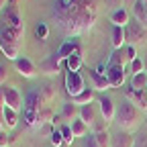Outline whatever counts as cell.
<instances>
[{"mask_svg":"<svg viewBox=\"0 0 147 147\" xmlns=\"http://www.w3.org/2000/svg\"><path fill=\"white\" fill-rule=\"evenodd\" d=\"M53 21L65 37L84 35L98 18L96 0H53Z\"/></svg>","mask_w":147,"mask_h":147,"instance_id":"obj_1","label":"cell"},{"mask_svg":"<svg viewBox=\"0 0 147 147\" xmlns=\"http://www.w3.org/2000/svg\"><path fill=\"white\" fill-rule=\"evenodd\" d=\"M25 37V18L16 2H10L0 12V49L8 59L16 61L21 55V43Z\"/></svg>","mask_w":147,"mask_h":147,"instance_id":"obj_2","label":"cell"},{"mask_svg":"<svg viewBox=\"0 0 147 147\" xmlns=\"http://www.w3.org/2000/svg\"><path fill=\"white\" fill-rule=\"evenodd\" d=\"M139 108L131 102V100H123L117 108V125L121 131L129 133V131H135L137 125H139Z\"/></svg>","mask_w":147,"mask_h":147,"instance_id":"obj_3","label":"cell"},{"mask_svg":"<svg viewBox=\"0 0 147 147\" xmlns=\"http://www.w3.org/2000/svg\"><path fill=\"white\" fill-rule=\"evenodd\" d=\"M41 92L37 90H31L27 98H25V106H23V121L29 125V127H37V119H39V113H41Z\"/></svg>","mask_w":147,"mask_h":147,"instance_id":"obj_4","label":"cell"},{"mask_svg":"<svg viewBox=\"0 0 147 147\" xmlns=\"http://www.w3.org/2000/svg\"><path fill=\"white\" fill-rule=\"evenodd\" d=\"M145 25L143 23H139L137 18L133 23H129L127 27H125V35H127V43L129 45H133V47H137L139 43H143V39H145Z\"/></svg>","mask_w":147,"mask_h":147,"instance_id":"obj_5","label":"cell"},{"mask_svg":"<svg viewBox=\"0 0 147 147\" xmlns=\"http://www.w3.org/2000/svg\"><path fill=\"white\" fill-rule=\"evenodd\" d=\"M65 65V59L61 57L59 53H51L47 59H43L39 63V69L43 74H47V76H55V74H59V69Z\"/></svg>","mask_w":147,"mask_h":147,"instance_id":"obj_6","label":"cell"},{"mask_svg":"<svg viewBox=\"0 0 147 147\" xmlns=\"http://www.w3.org/2000/svg\"><path fill=\"white\" fill-rule=\"evenodd\" d=\"M65 90H67V94L74 98V96H78L80 92L86 90V84H84V78L80 76L78 71H67L65 74Z\"/></svg>","mask_w":147,"mask_h":147,"instance_id":"obj_7","label":"cell"},{"mask_svg":"<svg viewBox=\"0 0 147 147\" xmlns=\"http://www.w3.org/2000/svg\"><path fill=\"white\" fill-rule=\"evenodd\" d=\"M2 98H4V104H6V108H12V110H23V96H21V92H18L16 88H12V86H6V88H2Z\"/></svg>","mask_w":147,"mask_h":147,"instance_id":"obj_8","label":"cell"},{"mask_svg":"<svg viewBox=\"0 0 147 147\" xmlns=\"http://www.w3.org/2000/svg\"><path fill=\"white\" fill-rule=\"evenodd\" d=\"M98 106H100L102 121H104L106 125L117 117V106H115V102H113V98H110V96H100V98H98Z\"/></svg>","mask_w":147,"mask_h":147,"instance_id":"obj_9","label":"cell"},{"mask_svg":"<svg viewBox=\"0 0 147 147\" xmlns=\"http://www.w3.org/2000/svg\"><path fill=\"white\" fill-rule=\"evenodd\" d=\"M14 67H16V71L21 74L23 78H35L37 76V65L29 57H23V55L14 61Z\"/></svg>","mask_w":147,"mask_h":147,"instance_id":"obj_10","label":"cell"},{"mask_svg":"<svg viewBox=\"0 0 147 147\" xmlns=\"http://www.w3.org/2000/svg\"><path fill=\"white\" fill-rule=\"evenodd\" d=\"M127 100H131L139 110H143V113H147V92L143 90V92H137V90H133L131 86L127 88Z\"/></svg>","mask_w":147,"mask_h":147,"instance_id":"obj_11","label":"cell"},{"mask_svg":"<svg viewBox=\"0 0 147 147\" xmlns=\"http://www.w3.org/2000/svg\"><path fill=\"white\" fill-rule=\"evenodd\" d=\"M106 78H108L110 86H115V88L123 86L125 84V67L123 65H108L106 67Z\"/></svg>","mask_w":147,"mask_h":147,"instance_id":"obj_12","label":"cell"},{"mask_svg":"<svg viewBox=\"0 0 147 147\" xmlns=\"http://www.w3.org/2000/svg\"><path fill=\"white\" fill-rule=\"evenodd\" d=\"M88 78H90L92 88H94V90L104 92V90H108V88H113V86H110V82H108V78L104 76V74H98L96 69H88Z\"/></svg>","mask_w":147,"mask_h":147,"instance_id":"obj_13","label":"cell"},{"mask_svg":"<svg viewBox=\"0 0 147 147\" xmlns=\"http://www.w3.org/2000/svg\"><path fill=\"white\" fill-rule=\"evenodd\" d=\"M110 23H113V27H127L129 23V12L125 10V8H117V10H113L110 12Z\"/></svg>","mask_w":147,"mask_h":147,"instance_id":"obj_14","label":"cell"},{"mask_svg":"<svg viewBox=\"0 0 147 147\" xmlns=\"http://www.w3.org/2000/svg\"><path fill=\"white\" fill-rule=\"evenodd\" d=\"M92 100H94V88H86L84 92H80L78 96H74L71 102L76 106H86V104H92Z\"/></svg>","mask_w":147,"mask_h":147,"instance_id":"obj_15","label":"cell"},{"mask_svg":"<svg viewBox=\"0 0 147 147\" xmlns=\"http://www.w3.org/2000/svg\"><path fill=\"white\" fill-rule=\"evenodd\" d=\"M135 145V137L131 133L121 131L117 137H113V147H133Z\"/></svg>","mask_w":147,"mask_h":147,"instance_id":"obj_16","label":"cell"},{"mask_svg":"<svg viewBox=\"0 0 147 147\" xmlns=\"http://www.w3.org/2000/svg\"><path fill=\"white\" fill-rule=\"evenodd\" d=\"M78 117L90 127L92 123L96 121V110H94V106L92 104H86V106H80V113H78Z\"/></svg>","mask_w":147,"mask_h":147,"instance_id":"obj_17","label":"cell"},{"mask_svg":"<svg viewBox=\"0 0 147 147\" xmlns=\"http://www.w3.org/2000/svg\"><path fill=\"white\" fill-rule=\"evenodd\" d=\"M76 51H80V49H78V41H76V39H65V43L59 47L57 53L61 55L63 59H67L69 55H71V53H76Z\"/></svg>","mask_w":147,"mask_h":147,"instance_id":"obj_18","label":"cell"},{"mask_svg":"<svg viewBox=\"0 0 147 147\" xmlns=\"http://www.w3.org/2000/svg\"><path fill=\"white\" fill-rule=\"evenodd\" d=\"M133 14L139 23L145 25V14H147V4L145 0H133Z\"/></svg>","mask_w":147,"mask_h":147,"instance_id":"obj_19","label":"cell"},{"mask_svg":"<svg viewBox=\"0 0 147 147\" xmlns=\"http://www.w3.org/2000/svg\"><path fill=\"white\" fill-rule=\"evenodd\" d=\"M125 43H127L125 29H123V27H113V47H115V49H121Z\"/></svg>","mask_w":147,"mask_h":147,"instance_id":"obj_20","label":"cell"},{"mask_svg":"<svg viewBox=\"0 0 147 147\" xmlns=\"http://www.w3.org/2000/svg\"><path fill=\"white\" fill-rule=\"evenodd\" d=\"M131 88H133V90H137V92H143V90L147 88V71L131 76Z\"/></svg>","mask_w":147,"mask_h":147,"instance_id":"obj_21","label":"cell"},{"mask_svg":"<svg viewBox=\"0 0 147 147\" xmlns=\"http://www.w3.org/2000/svg\"><path fill=\"white\" fill-rule=\"evenodd\" d=\"M69 127H71V135H74V137H84V135L88 133V125H86L80 117H78V119H74Z\"/></svg>","mask_w":147,"mask_h":147,"instance_id":"obj_22","label":"cell"},{"mask_svg":"<svg viewBox=\"0 0 147 147\" xmlns=\"http://www.w3.org/2000/svg\"><path fill=\"white\" fill-rule=\"evenodd\" d=\"M78 113H80V106H76L74 102H67V104H63V108H61V119L74 121V119H78Z\"/></svg>","mask_w":147,"mask_h":147,"instance_id":"obj_23","label":"cell"},{"mask_svg":"<svg viewBox=\"0 0 147 147\" xmlns=\"http://www.w3.org/2000/svg\"><path fill=\"white\" fill-rule=\"evenodd\" d=\"M80 65H82V55H80V51L71 53L69 57L65 59V67H67V71H78Z\"/></svg>","mask_w":147,"mask_h":147,"instance_id":"obj_24","label":"cell"},{"mask_svg":"<svg viewBox=\"0 0 147 147\" xmlns=\"http://www.w3.org/2000/svg\"><path fill=\"white\" fill-rule=\"evenodd\" d=\"M16 123H18V113H16V110H12V108H4V127L14 129Z\"/></svg>","mask_w":147,"mask_h":147,"instance_id":"obj_25","label":"cell"},{"mask_svg":"<svg viewBox=\"0 0 147 147\" xmlns=\"http://www.w3.org/2000/svg\"><path fill=\"white\" fill-rule=\"evenodd\" d=\"M94 139H96L98 147H113V137H110L108 131H98V133H94Z\"/></svg>","mask_w":147,"mask_h":147,"instance_id":"obj_26","label":"cell"},{"mask_svg":"<svg viewBox=\"0 0 147 147\" xmlns=\"http://www.w3.org/2000/svg\"><path fill=\"white\" fill-rule=\"evenodd\" d=\"M125 61H129L127 59V53L123 49H115L113 55H110V59H108V65H123Z\"/></svg>","mask_w":147,"mask_h":147,"instance_id":"obj_27","label":"cell"},{"mask_svg":"<svg viewBox=\"0 0 147 147\" xmlns=\"http://www.w3.org/2000/svg\"><path fill=\"white\" fill-rule=\"evenodd\" d=\"M129 69H131L133 76H135V74H143L145 71V61L141 57H135L133 61H129Z\"/></svg>","mask_w":147,"mask_h":147,"instance_id":"obj_28","label":"cell"},{"mask_svg":"<svg viewBox=\"0 0 147 147\" xmlns=\"http://www.w3.org/2000/svg\"><path fill=\"white\" fill-rule=\"evenodd\" d=\"M41 98H43V102H51V100L55 98V86H53V84H45V86H43Z\"/></svg>","mask_w":147,"mask_h":147,"instance_id":"obj_29","label":"cell"},{"mask_svg":"<svg viewBox=\"0 0 147 147\" xmlns=\"http://www.w3.org/2000/svg\"><path fill=\"white\" fill-rule=\"evenodd\" d=\"M49 141H51V145H53V147H63V145H65L63 135H61L59 129H53V133L49 135Z\"/></svg>","mask_w":147,"mask_h":147,"instance_id":"obj_30","label":"cell"},{"mask_svg":"<svg viewBox=\"0 0 147 147\" xmlns=\"http://www.w3.org/2000/svg\"><path fill=\"white\" fill-rule=\"evenodd\" d=\"M59 131H61V135H63V141H65V145H69V143L74 141V135H71V127H69V125H63V127L59 129Z\"/></svg>","mask_w":147,"mask_h":147,"instance_id":"obj_31","label":"cell"},{"mask_svg":"<svg viewBox=\"0 0 147 147\" xmlns=\"http://www.w3.org/2000/svg\"><path fill=\"white\" fill-rule=\"evenodd\" d=\"M49 119H51V108H41V113H39V119H37V125L49 123Z\"/></svg>","mask_w":147,"mask_h":147,"instance_id":"obj_32","label":"cell"},{"mask_svg":"<svg viewBox=\"0 0 147 147\" xmlns=\"http://www.w3.org/2000/svg\"><path fill=\"white\" fill-rule=\"evenodd\" d=\"M35 35H37V39H45V37H47V25L45 23H37Z\"/></svg>","mask_w":147,"mask_h":147,"instance_id":"obj_33","label":"cell"},{"mask_svg":"<svg viewBox=\"0 0 147 147\" xmlns=\"http://www.w3.org/2000/svg\"><path fill=\"white\" fill-rule=\"evenodd\" d=\"M125 53H127V59H129V61H133V59L137 57V47H133V45H127Z\"/></svg>","mask_w":147,"mask_h":147,"instance_id":"obj_34","label":"cell"},{"mask_svg":"<svg viewBox=\"0 0 147 147\" xmlns=\"http://www.w3.org/2000/svg\"><path fill=\"white\" fill-rule=\"evenodd\" d=\"M12 139H14V137H10V135H6V133L2 131V133H0V147H6V145H8V143H10Z\"/></svg>","mask_w":147,"mask_h":147,"instance_id":"obj_35","label":"cell"},{"mask_svg":"<svg viewBox=\"0 0 147 147\" xmlns=\"http://www.w3.org/2000/svg\"><path fill=\"white\" fill-rule=\"evenodd\" d=\"M133 147H147V135H137Z\"/></svg>","mask_w":147,"mask_h":147,"instance_id":"obj_36","label":"cell"},{"mask_svg":"<svg viewBox=\"0 0 147 147\" xmlns=\"http://www.w3.org/2000/svg\"><path fill=\"white\" fill-rule=\"evenodd\" d=\"M84 147H98V143H96L94 135H90V137H86V139H84Z\"/></svg>","mask_w":147,"mask_h":147,"instance_id":"obj_37","label":"cell"},{"mask_svg":"<svg viewBox=\"0 0 147 147\" xmlns=\"http://www.w3.org/2000/svg\"><path fill=\"white\" fill-rule=\"evenodd\" d=\"M6 76H8V71H6V65H0V86H2L6 82Z\"/></svg>","mask_w":147,"mask_h":147,"instance_id":"obj_38","label":"cell"},{"mask_svg":"<svg viewBox=\"0 0 147 147\" xmlns=\"http://www.w3.org/2000/svg\"><path fill=\"white\" fill-rule=\"evenodd\" d=\"M6 2H8V0H0V12H2V10L6 8Z\"/></svg>","mask_w":147,"mask_h":147,"instance_id":"obj_39","label":"cell"},{"mask_svg":"<svg viewBox=\"0 0 147 147\" xmlns=\"http://www.w3.org/2000/svg\"><path fill=\"white\" fill-rule=\"evenodd\" d=\"M145 27H147V14H145Z\"/></svg>","mask_w":147,"mask_h":147,"instance_id":"obj_40","label":"cell"},{"mask_svg":"<svg viewBox=\"0 0 147 147\" xmlns=\"http://www.w3.org/2000/svg\"><path fill=\"white\" fill-rule=\"evenodd\" d=\"M145 67H147V61H145Z\"/></svg>","mask_w":147,"mask_h":147,"instance_id":"obj_41","label":"cell"},{"mask_svg":"<svg viewBox=\"0 0 147 147\" xmlns=\"http://www.w3.org/2000/svg\"><path fill=\"white\" fill-rule=\"evenodd\" d=\"M145 92H147V88H145Z\"/></svg>","mask_w":147,"mask_h":147,"instance_id":"obj_42","label":"cell"},{"mask_svg":"<svg viewBox=\"0 0 147 147\" xmlns=\"http://www.w3.org/2000/svg\"><path fill=\"white\" fill-rule=\"evenodd\" d=\"M63 147H67V145H63Z\"/></svg>","mask_w":147,"mask_h":147,"instance_id":"obj_43","label":"cell"}]
</instances>
